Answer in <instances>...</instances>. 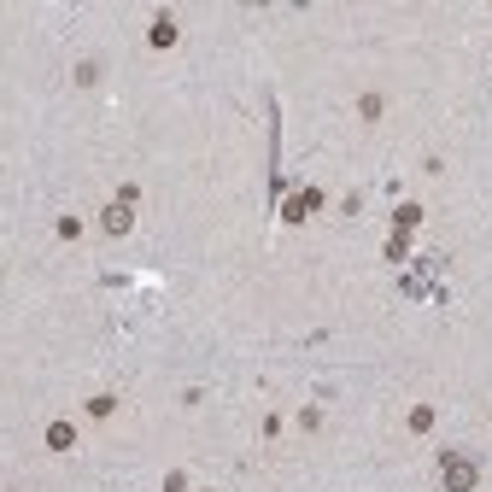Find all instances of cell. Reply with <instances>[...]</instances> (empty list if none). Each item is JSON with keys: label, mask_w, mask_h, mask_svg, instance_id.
I'll use <instances>...</instances> for the list:
<instances>
[{"label": "cell", "mask_w": 492, "mask_h": 492, "mask_svg": "<svg viewBox=\"0 0 492 492\" xmlns=\"http://www.w3.org/2000/svg\"><path fill=\"white\" fill-rule=\"evenodd\" d=\"M439 481H446V492H474V481H481V463H474L469 451H446Z\"/></svg>", "instance_id": "6da1fadb"}, {"label": "cell", "mask_w": 492, "mask_h": 492, "mask_svg": "<svg viewBox=\"0 0 492 492\" xmlns=\"http://www.w3.org/2000/svg\"><path fill=\"white\" fill-rule=\"evenodd\" d=\"M310 211H322V193H317V188H305V193H299V200H293V205H287V223H305V217H310Z\"/></svg>", "instance_id": "7a4b0ae2"}, {"label": "cell", "mask_w": 492, "mask_h": 492, "mask_svg": "<svg viewBox=\"0 0 492 492\" xmlns=\"http://www.w3.org/2000/svg\"><path fill=\"white\" fill-rule=\"evenodd\" d=\"M129 223H135V217H129V200L106 205V228H111V235H129Z\"/></svg>", "instance_id": "3957f363"}, {"label": "cell", "mask_w": 492, "mask_h": 492, "mask_svg": "<svg viewBox=\"0 0 492 492\" xmlns=\"http://www.w3.org/2000/svg\"><path fill=\"white\" fill-rule=\"evenodd\" d=\"M47 446H53V451H71V446H76V428H71V422H53V428H47Z\"/></svg>", "instance_id": "277c9868"}, {"label": "cell", "mask_w": 492, "mask_h": 492, "mask_svg": "<svg viewBox=\"0 0 492 492\" xmlns=\"http://www.w3.org/2000/svg\"><path fill=\"white\" fill-rule=\"evenodd\" d=\"M146 41H153V47H170V41H176V18H153Z\"/></svg>", "instance_id": "5b68a950"}, {"label": "cell", "mask_w": 492, "mask_h": 492, "mask_svg": "<svg viewBox=\"0 0 492 492\" xmlns=\"http://www.w3.org/2000/svg\"><path fill=\"white\" fill-rule=\"evenodd\" d=\"M410 428L428 434V428H434V410H428V404H416V410H410Z\"/></svg>", "instance_id": "8992f818"}, {"label": "cell", "mask_w": 492, "mask_h": 492, "mask_svg": "<svg viewBox=\"0 0 492 492\" xmlns=\"http://www.w3.org/2000/svg\"><path fill=\"white\" fill-rule=\"evenodd\" d=\"M416 223H422V211H416V205H399V235H404V228H416Z\"/></svg>", "instance_id": "52a82bcc"}]
</instances>
